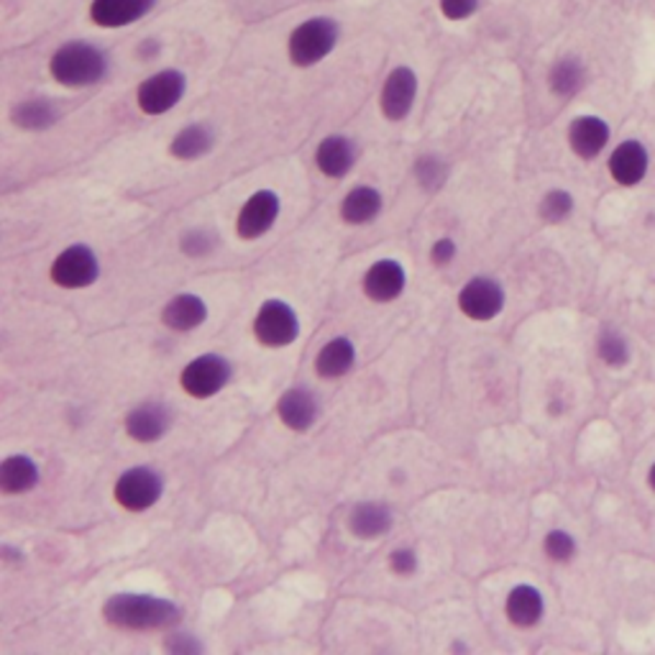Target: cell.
Segmentation results:
<instances>
[{
  "label": "cell",
  "mask_w": 655,
  "mask_h": 655,
  "mask_svg": "<svg viewBox=\"0 0 655 655\" xmlns=\"http://www.w3.org/2000/svg\"><path fill=\"white\" fill-rule=\"evenodd\" d=\"M13 124L19 128H26V131H42V128H49L57 124L59 111L51 101H44V97H32V101L19 103L11 113Z\"/></svg>",
  "instance_id": "27"
},
{
  "label": "cell",
  "mask_w": 655,
  "mask_h": 655,
  "mask_svg": "<svg viewBox=\"0 0 655 655\" xmlns=\"http://www.w3.org/2000/svg\"><path fill=\"white\" fill-rule=\"evenodd\" d=\"M254 333L258 344L269 348L289 346L300 333V320H297L295 310L281 300H266L258 308V315L254 320Z\"/></svg>",
  "instance_id": "5"
},
{
  "label": "cell",
  "mask_w": 655,
  "mask_h": 655,
  "mask_svg": "<svg viewBox=\"0 0 655 655\" xmlns=\"http://www.w3.org/2000/svg\"><path fill=\"white\" fill-rule=\"evenodd\" d=\"M105 620L124 630H157L177 622L180 609L149 594H116L105 605Z\"/></svg>",
  "instance_id": "2"
},
{
  "label": "cell",
  "mask_w": 655,
  "mask_h": 655,
  "mask_svg": "<svg viewBox=\"0 0 655 655\" xmlns=\"http://www.w3.org/2000/svg\"><path fill=\"white\" fill-rule=\"evenodd\" d=\"M39 482V469L28 456H11L0 463V486L5 494H24Z\"/></svg>",
  "instance_id": "25"
},
{
  "label": "cell",
  "mask_w": 655,
  "mask_h": 655,
  "mask_svg": "<svg viewBox=\"0 0 655 655\" xmlns=\"http://www.w3.org/2000/svg\"><path fill=\"white\" fill-rule=\"evenodd\" d=\"M279 216V197L272 189H258L243 203L239 212V235L241 239H258L274 226Z\"/></svg>",
  "instance_id": "14"
},
{
  "label": "cell",
  "mask_w": 655,
  "mask_h": 655,
  "mask_svg": "<svg viewBox=\"0 0 655 655\" xmlns=\"http://www.w3.org/2000/svg\"><path fill=\"white\" fill-rule=\"evenodd\" d=\"M543 551L553 563H568L576 559L578 543L568 530H551L543 538Z\"/></svg>",
  "instance_id": "30"
},
{
  "label": "cell",
  "mask_w": 655,
  "mask_h": 655,
  "mask_svg": "<svg viewBox=\"0 0 655 655\" xmlns=\"http://www.w3.org/2000/svg\"><path fill=\"white\" fill-rule=\"evenodd\" d=\"M205 318H208V308L197 295H177L162 312L164 325H170L172 331H195L205 323Z\"/></svg>",
  "instance_id": "20"
},
{
  "label": "cell",
  "mask_w": 655,
  "mask_h": 655,
  "mask_svg": "<svg viewBox=\"0 0 655 655\" xmlns=\"http://www.w3.org/2000/svg\"><path fill=\"white\" fill-rule=\"evenodd\" d=\"M354 162H356L354 141L346 139V136H328V139L318 143L315 164L325 177H333V180L346 177V174L352 172Z\"/></svg>",
  "instance_id": "16"
},
{
  "label": "cell",
  "mask_w": 655,
  "mask_h": 655,
  "mask_svg": "<svg viewBox=\"0 0 655 655\" xmlns=\"http://www.w3.org/2000/svg\"><path fill=\"white\" fill-rule=\"evenodd\" d=\"M586 85V67L578 57H561L548 72V88L555 97H574Z\"/></svg>",
  "instance_id": "22"
},
{
  "label": "cell",
  "mask_w": 655,
  "mask_h": 655,
  "mask_svg": "<svg viewBox=\"0 0 655 655\" xmlns=\"http://www.w3.org/2000/svg\"><path fill=\"white\" fill-rule=\"evenodd\" d=\"M417 97V74L410 67H394L384 78L379 93V108L387 120H402L410 116Z\"/></svg>",
  "instance_id": "10"
},
{
  "label": "cell",
  "mask_w": 655,
  "mask_h": 655,
  "mask_svg": "<svg viewBox=\"0 0 655 655\" xmlns=\"http://www.w3.org/2000/svg\"><path fill=\"white\" fill-rule=\"evenodd\" d=\"M228 379H231V367H228L223 356L205 354L187 364L185 371H182L180 382H182V390H185L189 398L205 400L223 390Z\"/></svg>",
  "instance_id": "6"
},
{
  "label": "cell",
  "mask_w": 655,
  "mask_h": 655,
  "mask_svg": "<svg viewBox=\"0 0 655 655\" xmlns=\"http://www.w3.org/2000/svg\"><path fill=\"white\" fill-rule=\"evenodd\" d=\"M208 249H210V235L205 231H189L185 239H182V251H187V254L193 256H200Z\"/></svg>",
  "instance_id": "34"
},
{
  "label": "cell",
  "mask_w": 655,
  "mask_h": 655,
  "mask_svg": "<svg viewBox=\"0 0 655 655\" xmlns=\"http://www.w3.org/2000/svg\"><path fill=\"white\" fill-rule=\"evenodd\" d=\"M459 304L463 315L474 320H492L505 308V289H502L499 281L490 277H476L467 281V287L461 289Z\"/></svg>",
  "instance_id": "12"
},
{
  "label": "cell",
  "mask_w": 655,
  "mask_h": 655,
  "mask_svg": "<svg viewBox=\"0 0 655 655\" xmlns=\"http://www.w3.org/2000/svg\"><path fill=\"white\" fill-rule=\"evenodd\" d=\"M348 528L356 538H379L392 528V513L379 502H361L348 517Z\"/></svg>",
  "instance_id": "21"
},
{
  "label": "cell",
  "mask_w": 655,
  "mask_h": 655,
  "mask_svg": "<svg viewBox=\"0 0 655 655\" xmlns=\"http://www.w3.org/2000/svg\"><path fill=\"white\" fill-rule=\"evenodd\" d=\"M185 90V74L180 70H162L141 82L139 90H136V103L147 116H162V113L172 111L182 101Z\"/></svg>",
  "instance_id": "4"
},
{
  "label": "cell",
  "mask_w": 655,
  "mask_h": 655,
  "mask_svg": "<svg viewBox=\"0 0 655 655\" xmlns=\"http://www.w3.org/2000/svg\"><path fill=\"white\" fill-rule=\"evenodd\" d=\"M49 74L65 88L97 85L108 74V57L90 42H67L51 55Z\"/></svg>",
  "instance_id": "1"
},
{
  "label": "cell",
  "mask_w": 655,
  "mask_h": 655,
  "mask_svg": "<svg viewBox=\"0 0 655 655\" xmlns=\"http://www.w3.org/2000/svg\"><path fill=\"white\" fill-rule=\"evenodd\" d=\"M356 352L354 344L348 338H333L320 348L318 359H315V369L323 379H338L344 377L348 369L354 367Z\"/></svg>",
  "instance_id": "23"
},
{
  "label": "cell",
  "mask_w": 655,
  "mask_h": 655,
  "mask_svg": "<svg viewBox=\"0 0 655 655\" xmlns=\"http://www.w3.org/2000/svg\"><path fill=\"white\" fill-rule=\"evenodd\" d=\"M456 256V243L451 239H440L436 246H433V262L436 264H448Z\"/></svg>",
  "instance_id": "35"
},
{
  "label": "cell",
  "mask_w": 655,
  "mask_h": 655,
  "mask_svg": "<svg viewBox=\"0 0 655 655\" xmlns=\"http://www.w3.org/2000/svg\"><path fill=\"white\" fill-rule=\"evenodd\" d=\"M505 609H507L509 622L517 624V628L528 630V628H536V624L543 620L545 599H543V594H540L538 586L517 584L515 589L507 594Z\"/></svg>",
  "instance_id": "15"
},
{
  "label": "cell",
  "mask_w": 655,
  "mask_h": 655,
  "mask_svg": "<svg viewBox=\"0 0 655 655\" xmlns=\"http://www.w3.org/2000/svg\"><path fill=\"white\" fill-rule=\"evenodd\" d=\"M645 484H647V490H651L655 494V461L645 471Z\"/></svg>",
  "instance_id": "36"
},
{
  "label": "cell",
  "mask_w": 655,
  "mask_h": 655,
  "mask_svg": "<svg viewBox=\"0 0 655 655\" xmlns=\"http://www.w3.org/2000/svg\"><path fill=\"white\" fill-rule=\"evenodd\" d=\"M159 497H162V476L154 469H128L116 484L118 505L131 509V513H143V509L154 507Z\"/></svg>",
  "instance_id": "8"
},
{
  "label": "cell",
  "mask_w": 655,
  "mask_h": 655,
  "mask_svg": "<svg viewBox=\"0 0 655 655\" xmlns=\"http://www.w3.org/2000/svg\"><path fill=\"white\" fill-rule=\"evenodd\" d=\"M607 172L620 187H637L651 172V151L640 139H624L609 154Z\"/></svg>",
  "instance_id": "7"
},
{
  "label": "cell",
  "mask_w": 655,
  "mask_h": 655,
  "mask_svg": "<svg viewBox=\"0 0 655 655\" xmlns=\"http://www.w3.org/2000/svg\"><path fill=\"white\" fill-rule=\"evenodd\" d=\"M379 210H382V195H379L375 187H367V185L352 189V193L344 197V203H341V218L354 226L375 220L379 216Z\"/></svg>",
  "instance_id": "24"
},
{
  "label": "cell",
  "mask_w": 655,
  "mask_h": 655,
  "mask_svg": "<svg viewBox=\"0 0 655 655\" xmlns=\"http://www.w3.org/2000/svg\"><path fill=\"white\" fill-rule=\"evenodd\" d=\"M390 566H392L394 574L407 576V574H413V571H415L417 559H415V553H413V551H407V548H400V551H394V553H392Z\"/></svg>",
  "instance_id": "33"
},
{
  "label": "cell",
  "mask_w": 655,
  "mask_h": 655,
  "mask_svg": "<svg viewBox=\"0 0 655 655\" xmlns=\"http://www.w3.org/2000/svg\"><path fill=\"white\" fill-rule=\"evenodd\" d=\"M597 356L609 369H624L632 359L630 341L614 328H601L597 336Z\"/></svg>",
  "instance_id": "28"
},
{
  "label": "cell",
  "mask_w": 655,
  "mask_h": 655,
  "mask_svg": "<svg viewBox=\"0 0 655 655\" xmlns=\"http://www.w3.org/2000/svg\"><path fill=\"white\" fill-rule=\"evenodd\" d=\"M482 0H438V9L446 21H467L479 11Z\"/></svg>",
  "instance_id": "32"
},
{
  "label": "cell",
  "mask_w": 655,
  "mask_h": 655,
  "mask_svg": "<svg viewBox=\"0 0 655 655\" xmlns=\"http://www.w3.org/2000/svg\"><path fill=\"white\" fill-rule=\"evenodd\" d=\"M97 274H101L97 256L88 246H82V243L62 251L55 258V264H51V279L67 289L90 287L97 279Z\"/></svg>",
  "instance_id": "9"
},
{
  "label": "cell",
  "mask_w": 655,
  "mask_h": 655,
  "mask_svg": "<svg viewBox=\"0 0 655 655\" xmlns=\"http://www.w3.org/2000/svg\"><path fill=\"white\" fill-rule=\"evenodd\" d=\"M157 0H90V21L101 28H126L154 11Z\"/></svg>",
  "instance_id": "13"
},
{
  "label": "cell",
  "mask_w": 655,
  "mask_h": 655,
  "mask_svg": "<svg viewBox=\"0 0 655 655\" xmlns=\"http://www.w3.org/2000/svg\"><path fill=\"white\" fill-rule=\"evenodd\" d=\"M446 174H448V166L444 159H438L436 154H425L417 159L415 177L425 189H438L446 182Z\"/></svg>",
  "instance_id": "31"
},
{
  "label": "cell",
  "mask_w": 655,
  "mask_h": 655,
  "mask_svg": "<svg viewBox=\"0 0 655 655\" xmlns=\"http://www.w3.org/2000/svg\"><path fill=\"white\" fill-rule=\"evenodd\" d=\"M574 208H576L574 195H571L568 189L555 187V189H548V193L543 195V200H540V205H538V212L545 223L559 226V223H563V220L571 218Z\"/></svg>",
  "instance_id": "29"
},
{
  "label": "cell",
  "mask_w": 655,
  "mask_h": 655,
  "mask_svg": "<svg viewBox=\"0 0 655 655\" xmlns=\"http://www.w3.org/2000/svg\"><path fill=\"white\" fill-rule=\"evenodd\" d=\"M212 141H216V136H212L210 126L205 124H193V126H185L182 131L172 139V157L182 159V162H193V159H200L208 154L212 149Z\"/></svg>",
  "instance_id": "26"
},
{
  "label": "cell",
  "mask_w": 655,
  "mask_h": 655,
  "mask_svg": "<svg viewBox=\"0 0 655 655\" xmlns=\"http://www.w3.org/2000/svg\"><path fill=\"white\" fill-rule=\"evenodd\" d=\"M279 417L287 428L292 430H308L318 417V402L308 390H289L285 398L279 400Z\"/></svg>",
  "instance_id": "19"
},
{
  "label": "cell",
  "mask_w": 655,
  "mask_h": 655,
  "mask_svg": "<svg viewBox=\"0 0 655 655\" xmlns=\"http://www.w3.org/2000/svg\"><path fill=\"white\" fill-rule=\"evenodd\" d=\"M341 39V26L336 19L312 16L295 26L287 39V55L295 67H315L336 49Z\"/></svg>",
  "instance_id": "3"
},
{
  "label": "cell",
  "mask_w": 655,
  "mask_h": 655,
  "mask_svg": "<svg viewBox=\"0 0 655 655\" xmlns=\"http://www.w3.org/2000/svg\"><path fill=\"white\" fill-rule=\"evenodd\" d=\"M609 139H612V131H609V124L601 116L584 113V116H576L571 120L568 147L584 162H594V159L605 154Z\"/></svg>",
  "instance_id": "11"
},
{
  "label": "cell",
  "mask_w": 655,
  "mask_h": 655,
  "mask_svg": "<svg viewBox=\"0 0 655 655\" xmlns=\"http://www.w3.org/2000/svg\"><path fill=\"white\" fill-rule=\"evenodd\" d=\"M166 428H170V410L157 402H143L126 417L128 436L139 444H154L164 436Z\"/></svg>",
  "instance_id": "18"
},
{
  "label": "cell",
  "mask_w": 655,
  "mask_h": 655,
  "mask_svg": "<svg viewBox=\"0 0 655 655\" xmlns=\"http://www.w3.org/2000/svg\"><path fill=\"white\" fill-rule=\"evenodd\" d=\"M402 289H405V269H402L400 262H392V258L377 262L367 272V277H364V292L377 302L394 300V297L402 295Z\"/></svg>",
  "instance_id": "17"
}]
</instances>
